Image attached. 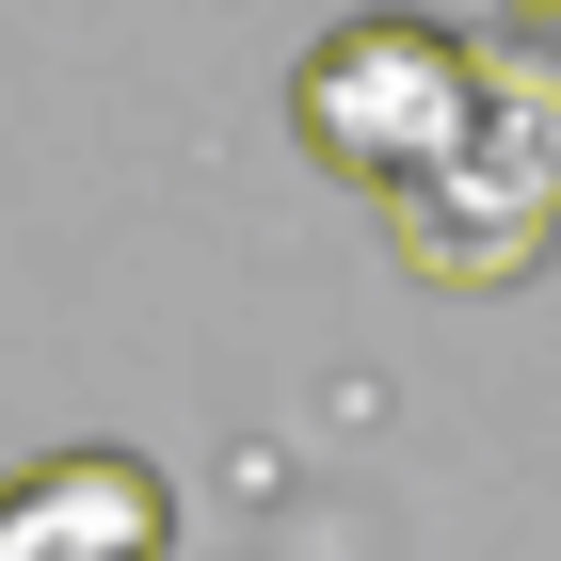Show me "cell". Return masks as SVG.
Wrapping results in <instances>:
<instances>
[{
	"label": "cell",
	"instance_id": "1",
	"mask_svg": "<svg viewBox=\"0 0 561 561\" xmlns=\"http://www.w3.org/2000/svg\"><path fill=\"white\" fill-rule=\"evenodd\" d=\"M386 241H401L417 289H466V305L529 289L561 257V48L481 33V113L417 193H386Z\"/></svg>",
	"mask_w": 561,
	"mask_h": 561
},
{
	"label": "cell",
	"instance_id": "2",
	"mask_svg": "<svg viewBox=\"0 0 561 561\" xmlns=\"http://www.w3.org/2000/svg\"><path fill=\"white\" fill-rule=\"evenodd\" d=\"M466 113H481V33H449L417 0H369V16H337V33L289 65L305 161L353 176V193H417V176L466 145Z\"/></svg>",
	"mask_w": 561,
	"mask_h": 561
},
{
	"label": "cell",
	"instance_id": "3",
	"mask_svg": "<svg viewBox=\"0 0 561 561\" xmlns=\"http://www.w3.org/2000/svg\"><path fill=\"white\" fill-rule=\"evenodd\" d=\"M0 561H176V481L145 449H48L0 481Z\"/></svg>",
	"mask_w": 561,
	"mask_h": 561
},
{
	"label": "cell",
	"instance_id": "4",
	"mask_svg": "<svg viewBox=\"0 0 561 561\" xmlns=\"http://www.w3.org/2000/svg\"><path fill=\"white\" fill-rule=\"evenodd\" d=\"M497 16H514V33H529V48H561V0H497Z\"/></svg>",
	"mask_w": 561,
	"mask_h": 561
}]
</instances>
